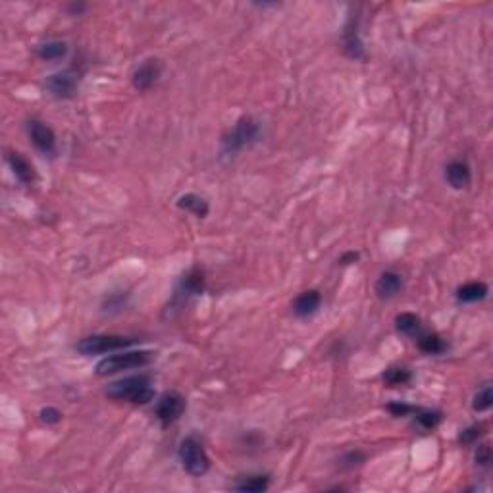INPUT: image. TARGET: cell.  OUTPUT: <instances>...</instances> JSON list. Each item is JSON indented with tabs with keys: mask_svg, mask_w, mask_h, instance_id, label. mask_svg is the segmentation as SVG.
<instances>
[{
	"mask_svg": "<svg viewBox=\"0 0 493 493\" xmlns=\"http://www.w3.org/2000/svg\"><path fill=\"white\" fill-rule=\"evenodd\" d=\"M187 407V401L181 393L177 391H166L164 395L158 399L156 407H154V414L156 418L160 420L162 426H170L181 418V414L185 412Z\"/></svg>",
	"mask_w": 493,
	"mask_h": 493,
	"instance_id": "ba28073f",
	"label": "cell"
},
{
	"mask_svg": "<svg viewBox=\"0 0 493 493\" xmlns=\"http://www.w3.org/2000/svg\"><path fill=\"white\" fill-rule=\"evenodd\" d=\"M70 10L77 12V14H79V12L85 10V4H72V6H70Z\"/></svg>",
	"mask_w": 493,
	"mask_h": 493,
	"instance_id": "4dcf8cb0",
	"label": "cell"
},
{
	"mask_svg": "<svg viewBox=\"0 0 493 493\" xmlns=\"http://www.w3.org/2000/svg\"><path fill=\"white\" fill-rule=\"evenodd\" d=\"M177 457L184 470L191 476H205L210 470V457L206 453L203 442L197 435H187L177 447Z\"/></svg>",
	"mask_w": 493,
	"mask_h": 493,
	"instance_id": "277c9868",
	"label": "cell"
},
{
	"mask_svg": "<svg viewBox=\"0 0 493 493\" xmlns=\"http://www.w3.org/2000/svg\"><path fill=\"white\" fill-rule=\"evenodd\" d=\"M156 359V353L153 351H123L118 355H110L97 364V376H112L123 370L144 368Z\"/></svg>",
	"mask_w": 493,
	"mask_h": 493,
	"instance_id": "3957f363",
	"label": "cell"
},
{
	"mask_svg": "<svg viewBox=\"0 0 493 493\" xmlns=\"http://www.w3.org/2000/svg\"><path fill=\"white\" fill-rule=\"evenodd\" d=\"M79 83H81V77L75 70H62V72L52 73L47 77L45 89L54 99L68 101V99L75 97V92L79 89Z\"/></svg>",
	"mask_w": 493,
	"mask_h": 493,
	"instance_id": "52a82bcc",
	"label": "cell"
},
{
	"mask_svg": "<svg viewBox=\"0 0 493 493\" xmlns=\"http://www.w3.org/2000/svg\"><path fill=\"white\" fill-rule=\"evenodd\" d=\"M401 289H403V277L393 270H385L374 286V291L381 301H391L393 297H397Z\"/></svg>",
	"mask_w": 493,
	"mask_h": 493,
	"instance_id": "5bb4252c",
	"label": "cell"
},
{
	"mask_svg": "<svg viewBox=\"0 0 493 493\" xmlns=\"http://www.w3.org/2000/svg\"><path fill=\"white\" fill-rule=\"evenodd\" d=\"M411 380V370L403 368V366H395V368L385 370V374H383V381H385L388 385H407Z\"/></svg>",
	"mask_w": 493,
	"mask_h": 493,
	"instance_id": "603a6c76",
	"label": "cell"
},
{
	"mask_svg": "<svg viewBox=\"0 0 493 493\" xmlns=\"http://www.w3.org/2000/svg\"><path fill=\"white\" fill-rule=\"evenodd\" d=\"M416 343H418V349L426 355H443L445 351L449 349L445 339L442 336H438L435 331H420L416 336Z\"/></svg>",
	"mask_w": 493,
	"mask_h": 493,
	"instance_id": "ac0fdd59",
	"label": "cell"
},
{
	"mask_svg": "<svg viewBox=\"0 0 493 493\" xmlns=\"http://www.w3.org/2000/svg\"><path fill=\"white\" fill-rule=\"evenodd\" d=\"M262 127L260 122H257L253 116H243L236 122L231 129H227L222 137V156L233 158L237 153H241L243 149L255 144L260 139Z\"/></svg>",
	"mask_w": 493,
	"mask_h": 493,
	"instance_id": "7a4b0ae2",
	"label": "cell"
},
{
	"mask_svg": "<svg viewBox=\"0 0 493 493\" xmlns=\"http://www.w3.org/2000/svg\"><path fill=\"white\" fill-rule=\"evenodd\" d=\"M488 293H490L488 283H483V281H468V283H464V286L457 289V299L461 303H480V301L488 297Z\"/></svg>",
	"mask_w": 493,
	"mask_h": 493,
	"instance_id": "d6986e66",
	"label": "cell"
},
{
	"mask_svg": "<svg viewBox=\"0 0 493 493\" xmlns=\"http://www.w3.org/2000/svg\"><path fill=\"white\" fill-rule=\"evenodd\" d=\"M104 393H106L108 399L125 401V403H131V405H149L154 399L153 380L147 374L112 381Z\"/></svg>",
	"mask_w": 493,
	"mask_h": 493,
	"instance_id": "6da1fadb",
	"label": "cell"
},
{
	"mask_svg": "<svg viewBox=\"0 0 493 493\" xmlns=\"http://www.w3.org/2000/svg\"><path fill=\"white\" fill-rule=\"evenodd\" d=\"M343 49H345V54L353 60L366 58V51H364V45L360 41L359 35V18H355V16H351L345 25V31H343Z\"/></svg>",
	"mask_w": 493,
	"mask_h": 493,
	"instance_id": "8fae6325",
	"label": "cell"
},
{
	"mask_svg": "<svg viewBox=\"0 0 493 493\" xmlns=\"http://www.w3.org/2000/svg\"><path fill=\"white\" fill-rule=\"evenodd\" d=\"M6 162L10 166L14 177H16L20 184L33 185L37 181V172H35V168H33V164H31L29 160H27L21 153H8Z\"/></svg>",
	"mask_w": 493,
	"mask_h": 493,
	"instance_id": "4fadbf2b",
	"label": "cell"
},
{
	"mask_svg": "<svg viewBox=\"0 0 493 493\" xmlns=\"http://www.w3.org/2000/svg\"><path fill=\"white\" fill-rule=\"evenodd\" d=\"M385 409H388V412H390L391 416H397V418H401V416H409V414L414 412V407H412V405H407V403H403V401H393V403H390Z\"/></svg>",
	"mask_w": 493,
	"mask_h": 493,
	"instance_id": "4316f807",
	"label": "cell"
},
{
	"mask_svg": "<svg viewBox=\"0 0 493 493\" xmlns=\"http://www.w3.org/2000/svg\"><path fill=\"white\" fill-rule=\"evenodd\" d=\"M177 208H181L185 212H191L197 218H206L210 212V206L205 197L197 195V193H185L177 199Z\"/></svg>",
	"mask_w": 493,
	"mask_h": 493,
	"instance_id": "e0dca14e",
	"label": "cell"
},
{
	"mask_svg": "<svg viewBox=\"0 0 493 493\" xmlns=\"http://www.w3.org/2000/svg\"><path fill=\"white\" fill-rule=\"evenodd\" d=\"M320 305H322L320 291L308 289V291H303V293L295 299L293 312H295V316H299V318H310V316H314V314L318 312Z\"/></svg>",
	"mask_w": 493,
	"mask_h": 493,
	"instance_id": "9a60e30c",
	"label": "cell"
},
{
	"mask_svg": "<svg viewBox=\"0 0 493 493\" xmlns=\"http://www.w3.org/2000/svg\"><path fill=\"white\" fill-rule=\"evenodd\" d=\"M360 258L359 253H355V251H349V253H345V255H341L339 258V264H343V266H347V264H353V262H357Z\"/></svg>",
	"mask_w": 493,
	"mask_h": 493,
	"instance_id": "f546056e",
	"label": "cell"
},
{
	"mask_svg": "<svg viewBox=\"0 0 493 493\" xmlns=\"http://www.w3.org/2000/svg\"><path fill=\"white\" fill-rule=\"evenodd\" d=\"M27 134H29L33 147L39 153L45 154V156H54V153H56V135L47 123L33 118L27 122Z\"/></svg>",
	"mask_w": 493,
	"mask_h": 493,
	"instance_id": "9c48e42d",
	"label": "cell"
},
{
	"mask_svg": "<svg viewBox=\"0 0 493 493\" xmlns=\"http://www.w3.org/2000/svg\"><path fill=\"white\" fill-rule=\"evenodd\" d=\"M343 461H349V464H345L347 468H353V466H359L360 462L364 461V455L360 451H351L349 455L343 457Z\"/></svg>",
	"mask_w": 493,
	"mask_h": 493,
	"instance_id": "f1b7e54d",
	"label": "cell"
},
{
	"mask_svg": "<svg viewBox=\"0 0 493 493\" xmlns=\"http://www.w3.org/2000/svg\"><path fill=\"white\" fill-rule=\"evenodd\" d=\"M137 339L125 338V336H114V333H99V336H89L83 338L75 349L81 353L83 357H92V355H104V353H114V351L127 349Z\"/></svg>",
	"mask_w": 493,
	"mask_h": 493,
	"instance_id": "8992f818",
	"label": "cell"
},
{
	"mask_svg": "<svg viewBox=\"0 0 493 493\" xmlns=\"http://www.w3.org/2000/svg\"><path fill=\"white\" fill-rule=\"evenodd\" d=\"M395 328L403 336H409V338H416L422 331V322L416 314L412 312H401L395 316Z\"/></svg>",
	"mask_w": 493,
	"mask_h": 493,
	"instance_id": "44dd1931",
	"label": "cell"
},
{
	"mask_svg": "<svg viewBox=\"0 0 493 493\" xmlns=\"http://www.w3.org/2000/svg\"><path fill=\"white\" fill-rule=\"evenodd\" d=\"M162 70H164L162 60H158V58H147V60H143L135 68L134 75H131L134 87L137 91H149V89H153L154 85L158 83V79H160Z\"/></svg>",
	"mask_w": 493,
	"mask_h": 493,
	"instance_id": "30bf717a",
	"label": "cell"
},
{
	"mask_svg": "<svg viewBox=\"0 0 493 493\" xmlns=\"http://www.w3.org/2000/svg\"><path fill=\"white\" fill-rule=\"evenodd\" d=\"M443 420L442 411H431V409H414V422L420 426L422 430H433L438 428Z\"/></svg>",
	"mask_w": 493,
	"mask_h": 493,
	"instance_id": "7402d4cb",
	"label": "cell"
},
{
	"mask_svg": "<svg viewBox=\"0 0 493 493\" xmlns=\"http://www.w3.org/2000/svg\"><path fill=\"white\" fill-rule=\"evenodd\" d=\"M445 181L449 187L461 191V189H466L470 181H472V172H470V166L466 160H451L449 164L445 166Z\"/></svg>",
	"mask_w": 493,
	"mask_h": 493,
	"instance_id": "7c38bea8",
	"label": "cell"
},
{
	"mask_svg": "<svg viewBox=\"0 0 493 493\" xmlns=\"http://www.w3.org/2000/svg\"><path fill=\"white\" fill-rule=\"evenodd\" d=\"M205 288H206L205 270L199 266L189 268L184 276L179 277V281H177V286H175L174 297H172V301H170V305H168L166 310H168V312L181 310L191 299L203 295Z\"/></svg>",
	"mask_w": 493,
	"mask_h": 493,
	"instance_id": "5b68a950",
	"label": "cell"
},
{
	"mask_svg": "<svg viewBox=\"0 0 493 493\" xmlns=\"http://www.w3.org/2000/svg\"><path fill=\"white\" fill-rule=\"evenodd\" d=\"M270 488V476L268 474H246V476H239V480L233 485L236 492L243 493H260L266 492Z\"/></svg>",
	"mask_w": 493,
	"mask_h": 493,
	"instance_id": "2e32d148",
	"label": "cell"
},
{
	"mask_svg": "<svg viewBox=\"0 0 493 493\" xmlns=\"http://www.w3.org/2000/svg\"><path fill=\"white\" fill-rule=\"evenodd\" d=\"M474 461H476L478 466L488 468V466H490V462H492V447H490L488 443L478 445V449H476V453H474Z\"/></svg>",
	"mask_w": 493,
	"mask_h": 493,
	"instance_id": "484cf974",
	"label": "cell"
},
{
	"mask_svg": "<svg viewBox=\"0 0 493 493\" xmlns=\"http://www.w3.org/2000/svg\"><path fill=\"white\" fill-rule=\"evenodd\" d=\"M492 405H493V390L490 383H485L482 390H478V393L474 395L472 409L476 412H485L492 409Z\"/></svg>",
	"mask_w": 493,
	"mask_h": 493,
	"instance_id": "cb8c5ba5",
	"label": "cell"
},
{
	"mask_svg": "<svg viewBox=\"0 0 493 493\" xmlns=\"http://www.w3.org/2000/svg\"><path fill=\"white\" fill-rule=\"evenodd\" d=\"M62 414L58 409H54V407H45V409H41V412H39V418H41L45 424H49V426H52V424H58V422L62 420Z\"/></svg>",
	"mask_w": 493,
	"mask_h": 493,
	"instance_id": "83f0119b",
	"label": "cell"
},
{
	"mask_svg": "<svg viewBox=\"0 0 493 493\" xmlns=\"http://www.w3.org/2000/svg\"><path fill=\"white\" fill-rule=\"evenodd\" d=\"M35 52L41 60H62L68 54V42L52 39V41H45L35 47Z\"/></svg>",
	"mask_w": 493,
	"mask_h": 493,
	"instance_id": "ffe728a7",
	"label": "cell"
},
{
	"mask_svg": "<svg viewBox=\"0 0 493 493\" xmlns=\"http://www.w3.org/2000/svg\"><path fill=\"white\" fill-rule=\"evenodd\" d=\"M482 435H483L482 424H474V426H468V428H464V430L459 433V442H461L462 445H472V443L478 442Z\"/></svg>",
	"mask_w": 493,
	"mask_h": 493,
	"instance_id": "d4e9b609",
	"label": "cell"
}]
</instances>
